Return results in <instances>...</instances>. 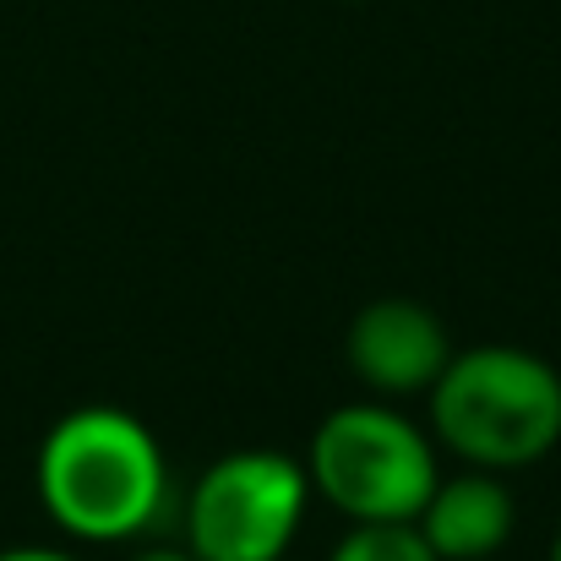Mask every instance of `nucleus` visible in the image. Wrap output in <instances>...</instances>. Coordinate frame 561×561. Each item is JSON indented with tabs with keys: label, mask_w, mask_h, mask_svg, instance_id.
Returning a JSON list of instances; mask_svg holds the SVG:
<instances>
[{
	"label": "nucleus",
	"mask_w": 561,
	"mask_h": 561,
	"mask_svg": "<svg viewBox=\"0 0 561 561\" xmlns=\"http://www.w3.org/2000/svg\"><path fill=\"white\" fill-rule=\"evenodd\" d=\"M131 561H196L191 551H142V557H131Z\"/></svg>",
	"instance_id": "1a4fd4ad"
},
{
	"label": "nucleus",
	"mask_w": 561,
	"mask_h": 561,
	"mask_svg": "<svg viewBox=\"0 0 561 561\" xmlns=\"http://www.w3.org/2000/svg\"><path fill=\"white\" fill-rule=\"evenodd\" d=\"M425 398L436 442L469 469H529L561 442V371L518 344L453 350Z\"/></svg>",
	"instance_id": "f03ea898"
},
{
	"label": "nucleus",
	"mask_w": 561,
	"mask_h": 561,
	"mask_svg": "<svg viewBox=\"0 0 561 561\" xmlns=\"http://www.w3.org/2000/svg\"><path fill=\"white\" fill-rule=\"evenodd\" d=\"M513 524H518V502L507 480L469 463L458 474H442L414 518L436 561H491L513 540Z\"/></svg>",
	"instance_id": "423d86ee"
},
{
	"label": "nucleus",
	"mask_w": 561,
	"mask_h": 561,
	"mask_svg": "<svg viewBox=\"0 0 561 561\" xmlns=\"http://www.w3.org/2000/svg\"><path fill=\"white\" fill-rule=\"evenodd\" d=\"M311 507V474L278 447H240L207 463L186 502L196 561H284Z\"/></svg>",
	"instance_id": "20e7f679"
},
{
	"label": "nucleus",
	"mask_w": 561,
	"mask_h": 561,
	"mask_svg": "<svg viewBox=\"0 0 561 561\" xmlns=\"http://www.w3.org/2000/svg\"><path fill=\"white\" fill-rule=\"evenodd\" d=\"M328 561H436L414 524H350Z\"/></svg>",
	"instance_id": "0eeeda50"
},
{
	"label": "nucleus",
	"mask_w": 561,
	"mask_h": 561,
	"mask_svg": "<svg viewBox=\"0 0 561 561\" xmlns=\"http://www.w3.org/2000/svg\"><path fill=\"white\" fill-rule=\"evenodd\" d=\"M551 561H561V524H557V540H551Z\"/></svg>",
	"instance_id": "9d476101"
},
{
	"label": "nucleus",
	"mask_w": 561,
	"mask_h": 561,
	"mask_svg": "<svg viewBox=\"0 0 561 561\" xmlns=\"http://www.w3.org/2000/svg\"><path fill=\"white\" fill-rule=\"evenodd\" d=\"M344 360L371 398L392 403V398H414L436 387V376L453 360V339L431 306L409 295H381L355 311L344 333Z\"/></svg>",
	"instance_id": "39448f33"
},
{
	"label": "nucleus",
	"mask_w": 561,
	"mask_h": 561,
	"mask_svg": "<svg viewBox=\"0 0 561 561\" xmlns=\"http://www.w3.org/2000/svg\"><path fill=\"white\" fill-rule=\"evenodd\" d=\"M33 485L55 529L82 546H115L159 524L170 496V463L159 436L131 409L82 403L44 431Z\"/></svg>",
	"instance_id": "f257e3e1"
},
{
	"label": "nucleus",
	"mask_w": 561,
	"mask_h": 561,
	"mask_svg": "<svg viewBox=\"0 0 561 561\" xmlns=\"http://www.w3.org/2000/svg\"><path fill=\"white\" fill-rule=\"evenodd\" d=\"M306 474L350 524H414L442 480L431 436L381 398L344 403L311 431Z\"/></svg>",
	"instance_id": "7ed1b4c3"
},
{
	"label": "nucleus",
	"mask_w": 561,
	"mask_h": 561,
	"mask_svg": "<svg viewBox=\"0 0 561 561\" xmlns=\"http://www.w3.org/2000/svg\"><path fill=\"white\" fill-rule=\"evenodd\" d=\"M0 561H77V557L55 551V546H11V551H0Z\"/></svg>",
	"instance_id": "6e6552de"
}]
</instances>
